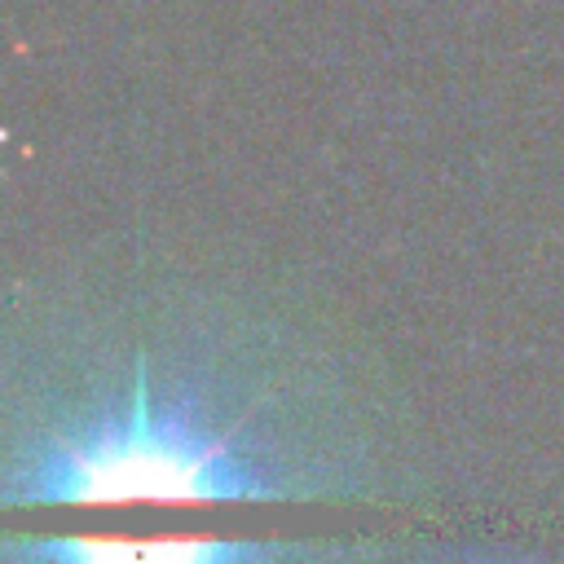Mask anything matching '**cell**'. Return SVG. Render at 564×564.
Instances as JSON below:
<instances>
[{"label":"cell","instance_id":"cell-2","mask_svg":"<svg viewBox=\"0 0 564 564\" xmlns=\"http://www.w3.org/2000/svg\"><path fill=\"white\" fill-rule=\"evenodd\" d=\"M392 542H115L9 533L0 564H388Z\"/></svg>","mask_w":564,"mask_h":564},{"label":"cell","instance_id":"cell-1","mask_svg":"<svg viewBox=\"0 0 564 564\" xmlns=\"http://www.w3.org/2000/svg\"><path fill=\"white\" fill-rule=\"evenodd\" d=\"M370 405L330 352L216 300L75 304L9 352L0 502L392 498Z\"/></svg>","mask_w":564,"mask_h":564},{"label":"cell","instance_id":"cell-3","mask_svg":"<svg viewBox=\"0 0 564 564\" xmlns=\"http://www.w3.org/2000/svg\"><path fill=\"white\" fill-rule=\"evenodd\" d=\"M485 564H507V560H485Z\"/></svg>","mask_w":564,"mask_h":564}]
</instances>
